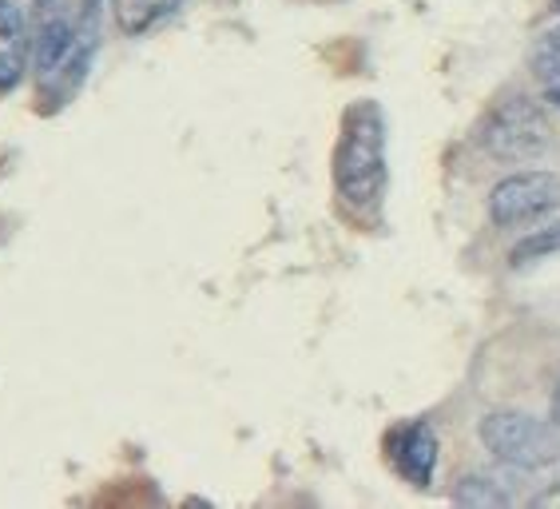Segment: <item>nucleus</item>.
I'll use <instances>...</instances> for the list:
<instances>
[{
    "label": "nucleus",
    "instance_id": "5",
    "mask_svg": "<svg viewBox=\"0 0 560 509\" xmlns=\"http://www.w3.org/2000/svg\"><path fill=\"white\" fill-rule=\"evenodd\" d=\"M33 56H36V72H40V88L52 84L60 77V68L72 60L75 53V36H80V24H72V12H68V0H33Z\"/></svg>",
    "mask_w": 560,
    "mask_h": 509
},
{
    "label": "nucleus",
    "instance_id": "14",
    "mask_svg": "<svg viewBox=\"0 0 560 509\" xmlns=\"http://www.w3.org/2000/svg\"><path fill=\"white\" fill-rule=\"evenodd\" d=\"M552 423L560 426V386H557V394H552Z\"/></svg>",
    "mask_w": 560,
    "mask_h": 509
},
{
    "label": "nucleus",
    "instance_id": "7",
    "mask_svg": "<svg viewBox=\"0 0 560 509\" xmlns=\"http://www.w3.org/2000/svg\"><path fill=\"white\" fill-rule=\"evenodd\" d=\"M33 56V21L16 0H0V92L21 84L24 65Z\"/></svg>",
    "mask_w": 560,
    "mask_h": 509
},
{
    "label": "nucleus",
    "instance_id": "15",
    "mask_svg": "<svg viewBox=\"0 0 560 509\" xmlns=\"http://www.w3.org/2000/svg\"><path fill=\"white\" fill-rule=\"evenodd\" d=\"M549 100H557V108H560V88H552V92H549Z\"/></svg>",
    "mask_w": 560,
    "mask_h": 509
},
{
    "label": "nucleus",
    "instance_id": "4",
    "mask_svg": "<svg viewBox=\"0 0 560 509\" xmlns=\"http://www.w3.org/2000/svg\"><path fill=\"white\" fill-rule=\"evenodd\" d=\"M560 207V175L557 172H517L505 175L489 192V219L497 228H525L552 216Z\"/></svg>",
    "mask_w": 560,
    "mask_h": 509
},
{
    "label": "nucleus",
    "instance_id": "1",
    "mask_svg": "<svg viewBox=\"0 0 560 509\" xmlns=\"http://www.w3.org/2000/svg\"><path fill=\"white\" fill-rule=\"evenodd\" d=\"M335 187L342 204L370 211L386 192V116L374 100H358L342 116L335 148Z\"/></svg>",
    "mask_w": 560,
    "mask_h": 509
},
{
    "label": "nucleus",
    "instance_id": "16",
    "mask_svg": "<svg viewBox=\"0 0 560 509\" xmlns=\"http://www.w3.org/2000/svg\"><path fill=\"white\" fill-rule=\"evenodd\" d=\"M552 9H557V12H560V0H552Z\"/></svg>",
    "mask_w": 560,
    "mask_h": 509
},
{
    "label": "nucleus",
    "instance_id": "8",
    "mask_svg": "<svg viewBox=\"0 0 560 509\" xmlns=\"http://www.w3.org/2000/svg\"><path fill=\"white\" fill-rule=\"evenodd\" d=\"M453 501H457V506H474V509H505L517 498H513V489L497 474H465L462 482L453 486Z\"/></svg>",
    "mask_w": 560,
    "mask_h": 509
},
{
    "label": "nucleus",
    "instance_id": "3",
    "mask_svg": "<svg viewBox=\"0 0 560 509\" xmlns=\"http://www.w3.org/2000/svg\"><path fill=\"white\" fill-rule=\"evenodd\" d=\"M486 450L513 470H545L560 462V430L557 423L533 418L521 410H493L481 423Z\"/></svg>",
    "mask_w": 560,
    "mask_h": 509
},
{
    "label": "nucleus",
    "instance_id": "10",
    "mask_svg": "<svg viewBox=\"0 0 560 509\" xmlns=\"http://www.w3.org/2000/svg\"><path fill=\"white\" fill-rule=\"evenodd\" d=\"M549 255H560V223H549V228H537L533 235H525L517 247L509 251V263L513 267H528V263H540Z\"/></svg>",
    "mask_w": 560,
    "mask_h": 509
},
{
    "label": "nucleus",
    "instance_id": "9",
    "mask_svg": "<svg viewBox=\"0 0 560 509\" xmlns=\"http://www.w3.org/2000/svg\"><path fill=\"white\" fill-rule=\"evenodd\" d=\"M179 0H116V21L128 36H143L148 28L172 16Z\"/></svg>",
    "mask_w": 560,
    "mask_h": 509
},
{
    "label": "nucleus",
    "instance_id": "11",
    "mask_svg": "<svg viewBox=\"0 0 560 509\" xmlns=\"http://www.w3.org/2000/svg\"><path fill=\"white\" fill-rule=\"evenodd\" d=\"M533 72L549 88H560V24H552L549 33H540L537 48H533Z\"/></svg>",
    "mask_w": 560,
    "mask_h": 509
},
{
    "label": "nucleus",
    "instance_id": "13",
    "mask_svg": "<svg viewBox=\"0 0 560 509\" xmlns=\"http://www.w3.org/2000/svg\"><path fill=\"white\" fill-rule=\"evenodd\" d=\"M100 9L104 0H80V21H100Z\"/></svg>",
    "mask_w": 560,
    "mask_h": 509
},
{
    "label": "nucleus",
    "instance_id": "12",
    "mask_svg": "<svg viewBox=\"0 0 560 509\" xmlns=\"http://www.w3.org/2000/svg\"><path fill=\"white\" fill-rule=\"evenodd\" d=\"M557 506H560V486L545 489V494H537V498H533V509H557Z\"/></svg>",
    "mask_w": 560,
    "mask_h": 509
},
{
    "label": "nucleus",
    "instance_id": "6",
    "mask_svg": "<svg viewBox=\"0 0 560 509\" xmlns=\"http://www.w3.org/2000/svg\"><path fill=\"white\" fill-rule=\"evenodd\" d=\"M438 433H433L430 423H410L401 426L394 438H389V458L406 482H413L418 489H425L433 482V470H438Z\"/></svg>",
    "mask_w": 560,
    "mask_h": 509
},
{
    "label": "nucleus",
    "instance_id": "2",
    "mask_svg": "<svg viewBox=\"0 0 560 509\" xmlns=\"http://www.w3.org/2000/svg\"><path fill=\"white\" fill-rule=\"evenodd\" d=\"M477 143L489 160L501 163H533L552 148V124L549 112L540 108L537 100L528 96H509L486 112L481 128H477Z\"/></svg>",
    "mask_w": 560,
    "mask_h": 509
}]
</instances>
